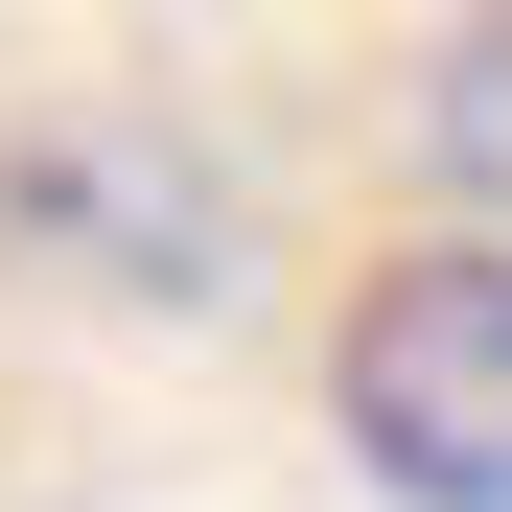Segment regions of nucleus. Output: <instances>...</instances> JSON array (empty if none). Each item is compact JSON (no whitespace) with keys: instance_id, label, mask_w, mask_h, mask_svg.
I'll return each instance as SVG.
<instances>
[{"instance_id":"obj_2","label":"nucleus","mask_w":512,"mask_h":512,"mask_svg":"<svg viewBox=\"0 0 512 512\" xmlns=\"http://www.w3.org/2000/svg\"><path fill=\"white\" fill-rule=\"evenodd\" d=\"M419 140H443L466 210H512V0H466V47H443V94H419Z\"/></svg>"},{"instance_id":"obj_1","label":"nucleus","mask_w":512,"mask_h":512,"mask_svg":"<svg viewBox=\"0 0 512 512\" xmlns=\"http://www.w3.org/2000/svg\"><path fill=\"white\" fill-rule=\"evenodd\" d=\"M350 466L396 512H512V210L350 303Z\"/></svg>"}]
</instances>
